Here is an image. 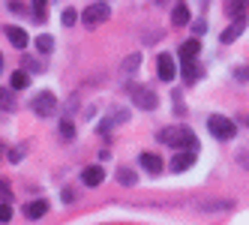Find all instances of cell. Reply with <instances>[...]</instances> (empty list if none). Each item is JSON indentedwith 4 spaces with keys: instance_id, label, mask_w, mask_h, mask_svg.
I'll use <instances>...</instances> for the list:
<instances>
[{
    "instance_id": "9a60e30c",
    "label": "cell",
    "mask_w": 249,
    "mask_h": 225,
    "mask_svg": "<svg viewBox=\"0 0 249 225\" xmlns=\"http://www.w3.org/2000/svg\"><path fill=\"white\" fill-rule=\"evenodd\" d=\"M27 84H30V75L24 72V69H18V72H12V87H15V90H24Z\"/></svg>"
},
{
    "instance_id": "9c48e42d",
    "label": "cell",
    "mask_w": 249,
    "mask_h": 225,
    "mask_svg": "<svg viewBox=\"0 0 249 225\" xmlns=\"http://www.w3.org/2000/svg\"><path fill=\"white\" fill-rule=\"evenodd\" d=\"M6 36H9V42H12L15 48H27V42H30V39H27V33H24L21 27H12V24L6 27Z\"/></svg>"
},
{
    "instance_id": "52a82bcc",
    "label": "cell",
    "mask_w": 249,
    "mask_h": 225,
    "mask_svg": "<svg viewBox=\"0 0 249 225\" xmlns=\"http://www.w3.org/2000/svg\"><path fill=\"white\" fill-rule=\"evenodd\" d=\"M195 165V153H189V150H180V153H174V159H171V171L177 174V171H186V168H192Z\"/></svg>"
},
{
    "instance_id": "5b68a950",
    "label": "cell",
    "mask_w": 249,
    "mask_h": 225,
    "mask_svg": "<svg viewBox=\"0 0 249 225\" xmlns=\"http://www.w3.org/2000/svg\"><path fill=\"white\" fill-rule=\"evenodd\" d=\"M33 111H36L39 117H51V114L57 111V96L51 93V90L36 93V96H33Z\"/></svg>"
},
{
    "instance_id": "ac0fdd59",
    "label": "cell",
    "mask_w": 249,
    "mask_h": 225,
    "mask_svg": "<svg viewBox=\"0 0 249 225\" xmlns=\"http://www.w3.org/2000/svg\"><path fill=\"white\" fill-rule=\"evenodd\" d=\"M0 108H6V111L15 108V99H12V93H9L6 87H0Z\"/></svg>"
},
{
    "instance_id": "ffe728a7",
    "label": "cell",
    "mask_w": 249,
    "mask_h": 225,
    "mask_svg": "<svg viewBox=\"0 0 249 225\" xmlns=\"http://www.w3.org/2000/svg\"><path fill=\"white\" fill-rule=\"evenodd\" d=\"M117 180H120L123 186H132V183H135V171H129V168H120V171H117Z\"/></svg>"
},
{
    "instance_id": "44dd1931",
    "label": "cell",
    "mask_w": 249,
    "mask_h": 225,
    "mask_svg": "<svg viewBox=\"0 0 249 225\" xmlns=\"http://www.w3.org/2000/svg\"><path fill=\"white\" fill-rule=\"evenodd\" d=\"M36 48L42 51V54H48V51L54 48V39H51V36H39V39H36Z\"/></svg>"
},
{
    "instance_id": "7a4b0ae2",
    "label": "cell",
    "mask_w": 249,
    "mask_h": 225,
    "mask_svg": "<svg viewBox=\"0 0 249 225\" xmlns=\"http://www.w3.org/2000/svg\"><path fill=\"white\" fill-rule=\"evenodd\" d=\"M126 90H129V99L135 102L138 108H144V111H153V108H156V93H153L150 87H144V84H135V81H132Z\"/></svg>"
},
{
    "instance_id": "7c38bea8",
    "label": "cell",
    "mask_w": 249,
    "mask_h": 225,
    "mask_svg": "<svg viewBox=\"0 0 249 225\" xmlns=\"http://www.w3.org/2000/svg\"><path fill=\"white\" fill-rule=\"evenodd\" d=\"M141 165H144L150 174H159V171H162V159H159L156 153H141Z\"/></svg>"
},
{
    "instance_id": "cb8c5ba5",
    "label": "cell",
    "mask_w": 249,
    "mask_h": 225,
    "mask_svg": "<svg viewBox=\"0 0 249 225\" xmlns=\"http://www.w3.org/2000/svg\"><path fill=\"white\" fill-rule=\"evenodd\" d=\"M24 69H33V72H39L42 66H39L36 60H33V57H27V54H24Z\"/></svg>"
},
{
    "instance_id": "4fadbf2b",
    "label": "cell",
    "mask_w": 249,
    "mask_h": 225,
    "mask_svg": "<svg viewBox=\"0 0 249 225\" xmlns=\"http://www.w3.org/2000/svg\"><path fill=\"white\" fill-rule=\"evenodd\" d=\"M243 27H246V18H237L234 24H231V27L222 33V42H225V45H228V42H234V39L240 36V33H243Z\"/></svg>"
},
{
    "instance_id": "8fae6325",
    "label": "cell",
    "mask_w": 249,
    "mask_h": 225,
    "mask_svg": "<svg viewBox=\"0 0 249 225\" xmlns=\"http://www.w3.org/2000/svg\"><path fill=\"white\" fill-rule=\"evenodd\" d=\"M198 51H201V42H198V39H189V42H183V45H180V51H177V54H180V60H183V63H189L195 54H198Z\"/></svg>"
},
{
    "instance_id": "f1b7e54d",
    "label": "cell",
    "mask_w": 249,
    "mask_h": 225,
    "mask_svg": "<svg viewBox=\"0 0 249 225\" xmlns=\"http://www.w3.org/2000/svg\"><path fill=\"white\" fill-rule=\"evenodd\" d=\"M237 78H240V81L249 78V69H246V66H237Z\"/></svg>"
},
{
    "instance_id": "603a6c76",
    "label": "cell",
    "mask_w": 249,
    "mask_h": 225,
    "mask_svg": "<svg viewBox=\"0 0 249 225\" xmlns=\"http://www.w3.org/2000/svg\"><path fill=\"white\" fill-rule=\"evenodd\" d=\"M135 66H138V54H132V57H126V60H123V69H126V72H132Z\"/></svg>"
},
{
    "instance_id": "8992f818",
    "label": "cell",
    "mask_w": 249,
    "mask_h": 225,
    "mask_svg": "<svg viewBox=\"0 0 249 225\" xmlns=\"http://www.w3.org/2000/svg\"><path fill=\"white\" fill-rule=\"evenodd\" d=\"M156 66H159V78H162V81H171L177 75V66H174V57L171 54H159Z\"/></svg>"
},
{
    "instance_id": "5bb4252c",
    "label": "cell",
    "mask_w": 249,
    "mask_h": 225,
    "mask_svg": "<svg viewBox=\"0 0 249 225\" xmlns=\"http://www.w3.org/2000/svg\"><path fill=\"white\" fill-rule=\"evenodd\" d=\"M186 21H189V9H186L183 3H177V6L171 9V24L180 27V24H186Z\"/></svg>"
},
{
    "instance_id": "ba28073f",
    "label": "cell",
    "mask_w": 249,
    "mask_h": 225,
    "mask_svg": "<svg viewBox=\"0 0 249 225\" xmlns=\"http://www.w3.org/2000/svg\"><path fill=\"white\" fill-rule=\"evenodd\" d=\"M81 180H84V186H99V183L105 180V171H102L99 165H90V168L81 171Z\"/></svg>"
},
{
    "instance_id": "30bf717a",
    "label": "cell",
    "mask_w": 249,
    "mask_h": 225,
    "mask_svg": "<svg viewBox=\"0 0 249 225\" xmlns=\"http://www.w3.org/2000/svg\"><path fill=\"white\" fill-rule=\"evenodd\" d=\"M45 213H48V204H45L42 198H39V201H30V204L24 207V216H27V219H42Z\"/></svg>"
},
{
    "instance_id": "7402d4cb",
    "label": "cell",
    "mask_w": 249,
    "mask_h": 225,
    "mask_svg": "<svg viewBox=\"0 0 249 225\" xmlns=\"http://www.w3.org/2000/svg\"><path fill=\"white\" fill-rule=\"evenodd\" d=\"M12 219V207L9 204H0V222H9Z\"/></svg>"
},
{
    "instance_id": "484cf974",
    "label": "cell",
    "mask_w": 249,
    "mask_h": 225,
    "mask_svg": "<svg viewBox=\"0 0 249 225\" xmlns=\"http://www.w3.org/2000/svg\"><path fill=\"white\" fill-rule=\"evenodd\" d=\"M75 18H78V15H75L72 9H66V12H63V24H66V27H69V24H75Z\"/></svg>"
},
{
    "instance_id": "83f0119b",
    "label": "cell",
    "mask_w": 249,
    "mask_h": 225,
    "mask_svg": "<svg viewBox=\"0 0 249 225\" xmlns=\"http://www.w3.org/2000/svg\"><path fill=\"white\" fill-rule=\"evenodd\" d=\"M192 30H195V33H204V30H207V24H204V21L198 18V21H195V24H192Z\"/></svg>"
},
{
    "instance_id": "3957f363",
    "label": "cell",
    "mask_w": 249,
    "mask_h": 225,
    "mask_svg": "<svg viewBox=\"0 0 249 225\" xmlns=\"http://www.w3.org/2000/svg\"><path fill=\"white\" fill-rule=\"evenodd\" d=\"M207 129H210L213 138H219V141H225V138H234V132H237V126L231 123L228 117H222V114H213V117L207 120Z\"/></svg>"
},
{
    "instance_id": "4dcf8cb0",
    "label": "cell",
    "mask_w": 249,
    "mask_h": 225,
    "mask_svg": "<svg viewBox=\"0 0 249 225\" xmlns=\"http://www.w3.org/2000/svg\"><path fill=\"white\" fill-rule=\"evenodd\" d=\"M153 3H168V0H153Z\"/></svg>"
},
{
    "instance_id": "d6a6232c",
    "label": "cell",
    "mask_w": 249,
    "mask_h": 225,
    "mask_svg": "<svg viewBox=\"0 0 249 225\" xmlns=\"http://www.w3.org/2000/svg\"><path fill=\"white\" fill-rule=\"evenodd\" d=\"M246 123H249V120H246Z\"/></svg>"
},
{
    "instance_id": "6da1fadb",
    "label": "cell",
    "mask_w": 249,
    "mask_h": 225,
    "mask_svg": "<svg viewBox=\"0 0 249 225\" xmlns=\"http://www.w3.org/2000/svg\"><path fill=\"white\" fill-rule=\"evenodd\" d=\"M159 141H162V144H171V147H177V150H189V153H195V147H198V138H195L192 129H186V126L162 129V132H159Z\"/></svg>"
},
{
    "instance_id": "4316f807",
    "label": "cell",
    "mask_w": 249,
    "mask_h": 225,
    "mask_svg": "<svg viewBox=\"0 0 249 225\" xmlns=\"http://www.w3.org/2000/svg\"><path fill=\"white\" fill-rule=\"evenodd\" d=\"M45 3H48V0H33V9H36V15H39V18L45 15Z\"/></svg>"
},
{
    "instance_id": "d4e9b609",
    "label": "cell",
    "mask_w": 249,
    "mask_h": 225,
    "mask_svg": "<svg viewBox=\"0 0 249 225\" xmlns=\"http://www.w3.org/2000/svg\"><path fill=\"white\" fill-rule=\"evenodd\" d=\"M6 198H9V183H6V180H0V204H3Z\"/></svg>"
},
{
    "instance_id": "277c9868",
    "label": "cell",
    "mask_w": 249,
    "mask_h": 225,
    "mask_svg": "<svg viewBox=\"0 0 249 225\" xmlns=\"http://www.w3.org/2000/svg\"><path fill=\"white\" fill-rule=\"evenodd\" d=\"M111 15V9H108V3H90L84 12H81V24L84 27H96V24H102L105 18Z\"/></svg>"
},
{
    "instance_id": "f546056e",
    "label": "cell",
    "mask_w": 249,
    "mask_h": 225,
    "mask_svg": "<svg viewBox=\"0 0 249 225\" xmlns=\"http://www.w3.org/2000/svg\"><path fill=\"white\" fill-rule=\"evenodd\" d=\"M21 156H24V150H21V147H18V150H12V153H9V159H12V162H18Z\"/></svg>"
},
{
    "instance_id": "1f68e13d",
    "label": "cell",
    "mask_w": 249,
    "mask_h": 225,
    "mask_svg": "<svg viewBox=\"0 0 249 225\" xmlns=\"http://www.w3.org/2000/svg\"><path fill=\"white\" fill-rule=\"evenodd\" d=\"M0 69H3V54H0Z\"/></svg>"
},
{
    "instance_id": "d6986e66",
    "label": "cell",
    "mask_w": 249,
    "mask_h": 225,
    "mask_svg": "<svg viewBox=\"0 0 249 225\" xmlns=\"http://www.w3.org/2000/svg\"><path fill=\"white\" fill-rule=\"evenodd\" d=\"M60 135H63V138H75V123H72L69 117L60 120Z\"/></svg>"
},
{
    "instance_id": "e0dca14e",
    "label": "cell",
    "mask_w": 249,
    "mask_h": 225,
    "mask_svg": "<svg viewBox=\"0 0 249 225\" xmlns=\"http://www.w3.org/2000/svg\"><path fill=\"white\" fill-rule=\"evenodd\" d=\"M198 75H201V69H198V66H195L192 60H189V63H183V78H186L189 84H192L195 78H198Z\"/></svg>"
},
{
    "instance_id": "2e32d148",
    "label": "cell",
    "mask_w": 249,
    "mask_h": 225,
    "mask_svg": "<svg viewBox=\"0 0 249 225\" xmlns=\"http://www.w3.org/2000/svg\"><path fill=\"white\" fill-rule=\"evenodd\" d=\"M228 12H231V18H243V12H246V0H231V6H228Z\"/></svg>"
}]
</instances>
